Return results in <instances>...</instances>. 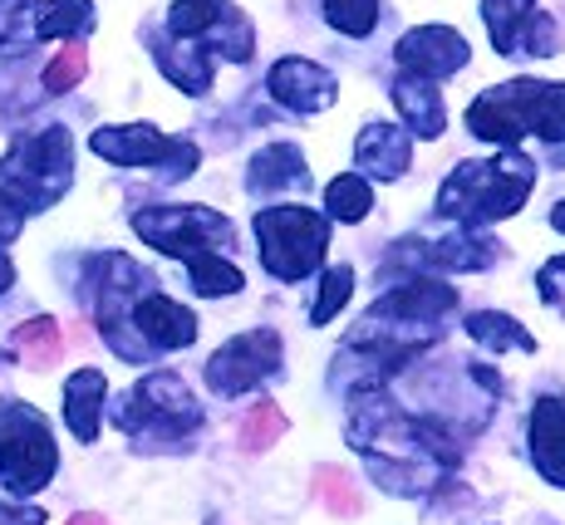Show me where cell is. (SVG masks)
I'll use <instances>...</instances> for the list:
<instances>
[{
  "label": "cell",
  "instance_id": "obj_18",
  "mask_svg": "<svg viewBox=\"0 0 565 525\" xmlns=\"http://www.w3.org/2000/svg\"><path fill=\"white\" fill-rule=\"evenodd\" d=\"M354 162L379 182H398L413 162V133L398 124H369L354 143Z\"/></svg>",
  "mask_w": 565,
  "mask_h": 525
},
{
  "label": "cell",
  "instance_id": "obj_21",
  "mask_svg": "<svg viewBox=\"0 0 565 525\" xmlns=\"http://www.w3.org/2000/svg\"><path fill=\"white\" fill-rule=\"evenodd\" d=\"M306 182H310L306 152L290 148V143H270V148L256 152L246 188H252V196H276L280 188H300V192H306Z\"/></svg>",
  "mask_w": 565,
  "mask_h": 525
},
{
  "label": "cell",
  "instance_id": "obj_40",
  "mask_svg": "<svg viewBox=\"0 0 565 525\" xmlns=\"http://www.w3.org/2000/svg\"><path fill=\"white\" fill-rule=\"evenodd\" d=\"M70 525H108V521H104V516H74Z\"/></svg>",
  "mask_w": 565,
  "mask_h": 525
},
{
  "label": "cell",
  "instance_id": "obj_22",
  "mask_svg": "<svg viewBox=\"0 0 565 525\" xmlns=\"http://www.w3.org/2000/svg\"><path fill=\"white\" fill-rule=\"evenodd\" d=\"M153 60L182 94L212 89V50L192 45V40H153Z\"/></svg>",
  "mask_w": 565,
  "mask_h": 525
},
{
  "label": "cell",
  "instance_id": "obj_3",
  "mask_svg": "<svg viewBox=\"0 0 565 525\" xmlns=\"http://www.w3.org/2000/svg\"><path fill=\"white\" fill-rule=\"evenodd\" d=\"M74 182V143L70 128H45L35 138H20L0 162V188L25 212H45Z\"/></svg>",
  "mask_w": 565,
  "mask_h": 525
},
{
  "label": "cell",
  "instance_id": "obj_11",
  "mask_svg": "<svg viewBox=\"0 0 565 525\" xmlns=\"http://www.w3.org/2000/svg\"><path fill=\"white\" fill-rule=\"evenodd\" d=\"M280 368V334L276 330H252L236 334L206 358V388L236 398V393H252L260 378H270Z\"/></svg>",
  "mask_w": 565,
  "mask_h": 525
},
{
  "label": "cell",
  "instance_id": "obj_12",
  "mask_svg": "<svg viewBox=\"0 0 565 525\" xmlns=\"http://www.w3.org/2000/svg\"><path fill=\"white\" fill-rule=\"evenodd\" d=\"M482 20L492 35L497 54H556L561 35L546 15L541 0H482Z\"/></svg>",
  "mask_w": 565,
  "mask_h": 525
},
{
  "label": "cell",
  "instance_id": "obj_27",
  "mask_svg": "<svg viewBox=\"0 0 565 525\" xmlns=\"http://www.w3.org/2000/svg\"><path fill=\"white\" fill-rule=\"evenodd\" d=\"M324 206H330V222H364L369 206H374V192L360 172H344L324 188Z\"/></svg>",
  "mask_w": 565,
  "mask_h": 525
},
{
  "label": "cell",
  "instance_id": "obj_36",
  "mask_svg": "<svg viewBox=\"0 0 565 525\" xmlns=\"http://www.w3.org/2000/svg\"><path fill=\"white\" fill-rule=\"evenodd\" d=\"M20 226H25V206L0 188V246H10V240L20 236Z\"/></svg>",
  "mask_w": 565,
  "mask_h": 525
},
{
  "label": "cell",
  "instance_id": "obj_17",
  "mask_svg": "<svg viewBox=\"0 0 565 525\" xmlns=\"http://www.w3.org/2000/svg\"><path fill=\"white\" fill-rule=\"evenodd\" d=\"M531 462L551 486H565V393H546L531 408Z\"/></svg>",
  "mask_w": 565,
  "mask_h": 525
},
{
  "label": "cell",
  "instance_id": "obj_39",
  "mask_svg": "<svg viewBox=\"0 0 565 525\" xmlns=\"http://www.w3.org/2000/svg\"><path fill=\"white\" fill-rule=\"evenodd\" d=\"M551 226H556V232H565V202L556 206V212H551Z\"/></svg>",
  "mask_w": 565,
  "mask_h": 525
},
{
  "label": "cell",
  "instance_id": "obj_16",
  "mask_svg": "<svg viewBox=\"0 0 565 525\" xmlns=\"http://www.w3.org/2000/svg\"><path fill=\"white\" fill-rule=\"evenodd\" d=\"M458 310V290L438 286V280H408V286L388 290L384 300L369 310V320H388V324H408V330H433L438 334L443 314Z\"/></svg>",
  "mask_w": 565,
  "mask_h": 525
},
{
  "label": "cell",
  "instance_id": "obj_34",
  "mask_svg": "<svg viewBox=\"0 0 565 525\" xmlns=\"http://www.w3.org/2000/svg\"><path fill=\"white\" fill-rule=\"evenodd\" d=\"M35 10H40V0H0V45L35 30Z\"/></svg>",
  "mask_w": 565,
  "mask_h": 525
},
{
  "label": "cell",
  "instance_id": "obj_30",
  "mask_svg": "<svg viewBox=\"0 0 565 525\" xmlns=\"http://www.w3.org/2000/svg\"><path fill=\"white\" fill-rule=\"evenodd\" d=\"M315 491H320V501L334 511V516H360L364 511L360 486H354L340 467H315Z\"/></svg>",
  "mask_w": 565,
  "mask_h": 525
},
{
  "label": "cell",
  "instance_id": "obj_25",
  "mask_svg": "<svg viewBox=\"0 0 565 525\" xmlns=\"http://www.w3.org/2000/svg\"><path fill=\"white\" fill-rule=\"evenodd\" d=\"M94 25V6L89 0H45L35 10V35L40 40H70L84 35Z\"/></svg>",
  "mask_w": 565,
  "mask_h": 525
},
{
  "label": "cell",
  "instance_id": "obj_20",
  "mask_svg": "<svg viewBox=\"0 0 565 525\" xmlns=\"http://www.w3.org/2000/svg\"><path fill=\"white\" fill-rule=\"evenodd\" d=\"M394 108L404 114L413 138H443L448 128V108H443V94L433 89V79H418V74H398L394 79Z\"/></svg>",
  "mask_w": 565,
  "mask_h": 525
},
{
  "label": "cell",
  "instance_id": "obj_10",
  "mask_svg": "<svg viewBox=\"0 0 565 525\" xmlns=\"http://www.w3.org/2000/svg\"><path fill=\"white\" fill-rule=\"evenodd\" d=\"M99 270H104V286H99V334H104V344L114 349L118 358H128V364H143L148 349L138 344L128 314H134L138 290L153 286V276H148V270H138L128 256H104Z\"/></svg>",
  "mask_w": 565,
  "mask_h": 525
},
{
  "label": "cell",
  "instance_id": "obj_26",
  "mask_svg": "<svg viewBox=\"0 0 565 525\" xmlns=\"http://www.w3.org/2000/svg\"><path fill=\"white\" fill-rule=\"evenodd\" d=\"M467 334H472L482 349H497V354H502V349H521V354H536V339L521 330L512 314H492V310H482V314H472V320H467Z\"/></svg>",
  "mask_w": 565,
  "mask_h": 525
},
{
  "label": "cell",
  "instance_id": "obj_28",
  "mask_svg": "<svg viewBox=\"0 0 565 525\" xmlns=\"http://www.w3.org/2000/svg\"><path fill=\"white\" fill-rule=\"evenodd\" d=\"M280 437H286V413H280L270 398H260L242 418V447L246 452H266V447H276Z\"/></svg>",
  "mask_w": 565,
  "mask_h": 525
},
{
  "label": "cell",
  "instance_id": "obj_5",
  "mask_svg": "<svg viewBox=\"0 0 565 525\" xmlns=\"http://www.w3.org/2000/svg\"><path fill=\"white\" fill-rule=\"evenodd\" d=\"M118 428L138 437V447H178L202 428V408L178 374H148L118 408Z\"/></svg>",
  "mask_w": 565,
  "mask_h": 525
},
{
  "label": "cell",
  "instance_id": "obj_8",
  "mask_svg": "<svg viewBox=\"0 0 565 525\" xmlns=\"http://www.w3.org/2000/svg\"><path fill=\"white\" fill-rule=\"evenodd\" d=\"M168 35L192 45H216L232 64H246L256 50V30L232 0H172Z\"/></svg>",
  "mask_w": 565,
  "mask_h": 525
},
{
  "label": "cell",
  "instance_id": "obj_13",
  "mask_svg": "<svg viewBox=\"0 0 565 525\" xmlns=\"http://www.w3.org/2000/svg\"><path fill=\"white\" fill-rule=\"evenodd\" d=\"M128 324H134L138 344H143L148 354H172V349H188L192 339H198V314H192L188 304L168 300V294L153 286L138 290Z\"/></svg>",
  "mask_w": 565,
  "mask_h": 525
},
{
  "label": "cell",
  "instance_id": "obj_23",
  "mask_svg": "<svg viewBox=\"0 0 565 525\" xmlns=\"http://www.w3.org/2000/svg\"><path fill=\"white\" fill-rule=\"evenodd\" d=\"M104 393H108V383L99 368H79V374H70V383H64V422H70V432L79 437V442L99 437Z\"/></svg>",
  "mask_w": 565,
  "mask_h": 525
},
{
  "label": "cell",
  "instance_id": "obj_33",
  "mask_svg": "<svg viewBox=\"0 0 565 525\" xmlns=\"http://www.w3.org/2000/svg\"><path fill=\"white\" fill-rule=\"evenodd\" d=\"M89 74V50H79V45H64L60 54L50 60V69H45V89L50 94H70L74 84Z\"/></svg>",
  "mask_w": 565,
  "mask_h": 525
},
{
  "label": "cell",
  "instance_id": "obj_31",
  "mask_svg": "<svg viewBox=\"0 0 565 525\" xmlns=\"http://www.w3.org/2000/svg\"><path fill=\"white\" fill-rule=\"evenodd\" d=\"M324 20H330L340 35H374L379 25V0H324Z\"/></svg>",
  "mask_w": 565,
  "mask_h": 525
},
{
  "label": "cell",
  "instance_id": "obj_24",
  "mask_svg": "<svg viewBox=\"0 0 565 525\" xmlns=\"http://www.w3.org/2000/svg\"><path fill=\"white\" fill-rule=\"evenodd\" d=\"M10 349L25 358V368H50V364H60V349H64L60 324H54L50 314H40V320H25L15 334H10Z\"/></svg>",
  "mask_w": 565,
  "mask_h": 525
},
{
  "label": "cell",
  "instance_id": "obj_1",
  "mask_svg": "<svg viewBox=\"0 0 565 525\" xmlns=\"http://www.w3.org/2000/svg\"><path fill=\"white\" fill-rule=\"evenodd\" d=\"M536 188V162L516 148H502L487 162H458L438 192V216L458 226H487L516 216Z\"/></svg>",
  "mask_w": 565,
  "mask_h": 525
},
{
  "label": "cell",
  "instance_id": "obj_14",
  "mask_svg": "<svg viewBox=\"0 0 565 525\" xmlns=\"http://www.w3.org/2000/svg\"><path fill=\"white\" fill-rule=\"evenodd\" d=\"M394 60H398V69L418 74V79H448V74L467 69L472 54H467V40L452 25H418L398 40Z\"/></svg>",
  "mask_w": 565,
  "mask_h": 525
},
{
  "label": "cell",
  "instance_id": "obj_29",
  "mask_svg": "<svg viewBox=\"0 0 565 525\" xmlns=\"http://www.w3.org/2000/svg\"><path fill=\"white\" fill-rule=\"evenodd\" d=\"M188 270H192V290L206 294V300H216V294H236L246 286L242 270H236L226 256H202V260H192Z\"/></svg>",
  "mask_w": 565,
  "mask_h": 525
},
{
  "label": "cell",
  "instance_id": "obj_7",
  "mask_svg": "<svg viewBox=\"0 0 565 525\" xmlns=\"http://www.w3.org/2000/svg\"><path fill=\"white\" fill-rule=\"evenodd\" d=\"M134 232L148 246H158L162 256H178L188 266L236 246V226L212 206H143V212H134Z\"/></svg>",
  "mask_w": 565,
  "mask_h": 525
},
{
  "label": "cell",
  "instance_id": "obj_19",
  "mask_svg": "<svg viewBox=\"0 0 565 525\" xmlns=\"http://www.w3.org/2000/svg\"><path fill=\"white\" fill-rule=\"evenodd\" d=\"M398 260H418V266H443V270H482L497 260V246L467 232H452L443 240H404Z\"/></svg>",
  "mask_w": 565,
  "mask_h": 525
},
{
  "label": "cell",
  "instance_id": "obj_6",
  "mask_svg": "<svg viewBox=\"0 0 565 525\" xmlns=\"http://www.w3.org/2000/svg\"><path fill=\"white\" fill-rule=\"evenodd\" d=\"M256 240L260 266L276 280H306L330 246V216L310 212V206H266L256 212Z\"/></svg>",
  "mask_w": 565,
  "mask_h": 525
},
{
  "label": "cell",
  "instance_id": "obj_35",
  "mask_svg": "<svg viewBox=\"0 0 565 525\" xmlns=\"http://www.w3.org/2000/svg\"><path fill=\"white\" fill-rule=\"evenodd\" d=\"M536 286H541V294H546V304H556V310L565 314V256H556V260H546V266H541Z\"/></svg>",
  "mask_w": 565,
  "mask_h": 525
},
{
  "label": "cell",
  "instance_id": "obj_4",
  "mask_svg": "<svg viewBox=\"0 0 565 525\" xmlns=\"http://www.w3.org/2000/svg\"><path fill=\"white\" fill-rule=\"evenodd\" d=\"M54 467H60V447H54L50 422L30 403L6 398L0 403V486L10 496H35L50 486Z\"/></svg>",
  "mask_w": 565,
  "mask_h": 525
},
{
  "label": "cell",
  "instance_id": "obj_38",
  "mask_svg": "<svg viewBox=\"0 0 565 525\" xmlns=\"http://www.w3.org/2000/svg\"><path fill=\"white\" fill-rule=\"evenodd\" d=\"M10 286H15V266H10V256L0 250V294H6Z\"/></svg>",
  "mask_w": 565,
  "mask_h": 525
},
{
  "label": "cell",
  "instance_id": "obj_15",
  "mask_svg": "<svg viewBox=\"0 0 565 525\" xmlns=\"http://www.w3.org/2000/svg\"><path fill=\"white\" fill-rule=\"evenodd\" d=\"M266 89L280 108H290V114H324V108L340 98L334 74L320 69L315 60H276L266 74Z\"/></svg>",
  "mask_w": 565,
  "mask_h": 525
},
{
  "label": "cell",
  "instance_id": "obj_2",
  "mask_svg": "<svg viewBox=\"0 0 565 525\" xmlns=\"http://www.w3.org/2000/svg\"><path fill=\"white\" fill-rule=\"evenodd\" d=\"M467 128L497 148H516L526 133H536L541 143H565V84H497L467 104Z\"/></svg>",
  "mask_w": 565,
  "mask_h": 525
},
{
  "label": "cell",
  "instance_id": "obj_32",
  "mask_svg": "<svg viewBox=\"0 0 565 525\" xmlns=\"http://www.w3.org/2000/svg\"><path fill=\"white\" fill-rule=\"evenodd\" d=\"M350 294H354V270L350 266H334V270H324V280H320V300H315V310H310V324H330L334 314L350 304Z\"/></svg>",
  "mask_w": 565,
  "mask_h": 525
},
{
  "label": "cell",
  "instance_id": "obj_9",
  "mask_svg": "<svg viewBox=\"0 0 565 525\" xmlns=\"http://www.w3.org/2000/svg\"><path fill=\"white\" fill-rule=\"evenodd\" d=\"M89 148L99 152L104 162H114V168H168V178H188V172H198V158H202L192 143L158 133L153 124L99 128V133L89 138Z\"/></svg>",
  "mask_w": 565,
  "mask_h": 525
},
{
  "label": "cell",
  "instance_id": "obj_37",
  "mask_svg": "<svg viewBox=\"0 0 565 525\" xmlns=\"http://www.w3.org/2000/svg\"><path fill=\"white\" fill-rule=\"evenodd\" d=\"M45 516H40V511H20V506H0V525H40Z\"/></svg>",
  "mask_w": 565,
  "mask_h": 525
}]
</instances>
